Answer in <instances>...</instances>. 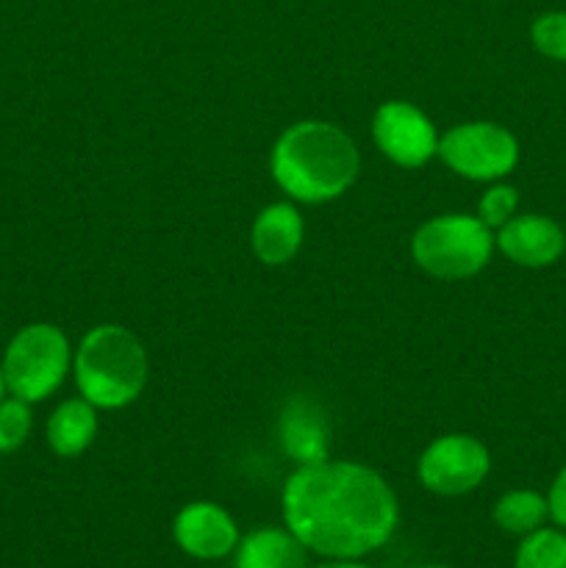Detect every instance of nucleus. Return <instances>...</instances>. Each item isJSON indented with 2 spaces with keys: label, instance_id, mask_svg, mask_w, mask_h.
<instances>
[{
  "label": "nucleus",
  "instance_id": "obj_1",
  "mask_svg": "<svg viewBox=\"0 0 566 568\" xmlns=\"http://www.w3.org/2000/svg\"><path fill=\"white\" fill-rule=\"evenodd\" d=\"M283 521L309 552L361 560L394 536L400 505L375 469L353 460L297 466L281 494Z\"/></svg>",
  "mask_w": 566,
  "mask_h": 568
},
{
  "label": "nucleus",
  "instance_id": "obj_2",
  "mask_svg": "<svg viewBox=\"0 0 566 568\" xmlns=\"http://www.w3.org/2000/svg\"><path fill=\"white\" fill-rule=\"evenodd\" d=\"M270 170L283 194L320 205L342 197L355 183L361 155L347 131L325 120H300L277 136Z\"/></svg>",
  "mask_w": 566,
  "mask_h": 568
},
{
  "label": "nucleus",
  "instance_id": "obj_3",
  "mask_svg": "<svg viewBox=\"0 0 566 568\" xmlns=\"http://www.w3.org/2000/svg\"><path fill=\"white\" fill-rule=\"evenodd\" d=\"M72 375L81 397L94 408H125L148 386V349L128 327L94 325L72 355Z\"/></svg>",
  "mask_w": 566,
  "mask_h": 568
},
{
  "label": "nucleus",
  "instance_id": "obj_4",
  "mask_svg": "<svg viewBox=\"0 0 566 568\" xmlns=\"http://www.w3.org/2000/svg\"><path fill=\"white\" fill-rule=\"evenodd\" d=\"M494 253V233L481 216L442 214L411 236V258L438 281H466L486 270Z\"/></svg>",
  "mask_w": 566,
  "mask_h": 568
},
{
  "label": "nucleus",
  "instance_id": "obj_5",
  "mask_svg": "<svg viewBox=\"0 0 566 568\" xmlns=\"http://www.w3.org/2000/svg\"><path fill=\"white\" fill-rule=\"evenodd\" d=\"M72 366V349L61 327L33 322L20 327L6 347L3 369L6 392L26 403H42L55 394Z\"/></svg>",
  "mask_w": 566,
  "mask_h": 568
},
{
  "label": "nucleus",
  "instance_id": "obj_6",
  "mask_svg": "<svg viewBox=\"0 0 566 568\" xmlns=\"http://www.w3.org/2000/svg\"><path fill=\"white\" fill-rule=\"evenodd\" d=\"M438 159L466 181L492 183L519 164V142L499 122H461L438 136Z\"/></svg>",
  "mask_w": 566,
  "mask_h": 568
},
{
  "label": "nucleus",
  "instance_id": "obj_7",
  "mask_svg": "<svg viewBox=\"0 0 566 568\" xmlns=\"http://www.w3.org/2000/svg\"><path fill=\"white\" fill-rule=\"evenodd\" d=\"M488 469H492L488 449L466 433H449L431 442L416 464L420 483L438 497H464L475 491L486 480Z\"/></svg>",
  "mask_w": 566,
  "mask_h": 568
},
{
  "label": "nucleus",
  "instance_id": "obj_8",
  "mask_svg": "<svg viewBox=\"0 0 566 568\" xmlns=\"http://www.w3.org/2000/svg\"><path fill=\"white\" fill-rule=\"evenodd\" d=\"M372 139L392 164L416 170L438 153V131L431 116L408 100H388L372 116Z\"/></svg>",
  "mask_w": 566,
  "mask_h": 568
},
{
  "label": "nucleus",
  "instance_id": "obj_9",
  "mask_svg": "<svg viewBox=\"0 0 566 568\" xmlns=\"http://www.w3.org/2000/svg\"><path fill=\"white\" fill-rule=\"evenodd\" d=\"M172 538L194 560H222L239 547L233 516L216 503H192L172 521Z\"/></svg>",
  "mask_w": 566,
  "mask_h": 568
},
{
  "label": "nucleus",
  "instance_id": "obj_10",
  "mask_svg": "<svg viewBox=\"0 0 566 568\" xmlns=\"http://www.w3.org/2000/svg\"><path fill=\"white\" fill-rule=\"evenodd\" d=\"M494 247L516 266L544 270L553 266L566 250V233L555 220L544 214L511 216L494 236Z\"/></svg>",
  "mask_w": 566,
  "mask_h": 568
},
{
  "label": "nucleus",
  "instance_id": "obj_11",
  "mask_svg": "<svg viewBox=\"0 0 566 568\" xmlns=\"http://www.w3.org/2000/svg\"><path fill=\"white\" fill-rule=\"evenodd\" d=\"M303 239V214L292 203H270L255 214L250 247L264 266H286L300 253Z\"/></svg>",
  "mask_w": 566,
  "mask_h": 568
},
{
  "label": "nucleus",
  "instance_id": "obj_12",
  "mask_svg": "<svg viewBox=\"0 0 566 568\" xmlns=\"http://www.w3.org/2000/svg\"><path fill=\"white\" fill-rule=\"evenodd\" d=\"M277 436H281L283 453L300 466L322 464L327 460V427L325 414L309 399H294L283 408L281 422H277Z\"/></svg>",
  "mask_w": 566,
  "mask_h": 568
},
{
  "label": "nucleus",
  "instance_id": "obj_13",
  "mask_svg": "<svg viewBox=\"0 0 566 568\" xmlns=\"http://www.w3.org/2000/svg\"><path fill=\"white\" fill-rule=\"evenodd\" d=\"M309 549L289 527H259L239 538L233 568H309Z\"/></svg>",
  "mask_w": 566,
  "mask_h": 568
},
{
  "label": "nucleus",
  "instance_id": "obj_14",
  "mask_svg": "<svg viewBox=\"0 0 566 568\" xmlns=\"http://www.w3.org/2000/svg\"><path fill=\"white\" fill-rule=\"evenodd\" d=\"M98 427L100 425L94 405L83 397H72L64 399L50 414L44 436H48V447L59 458H78V455H83L94 444Z\"/></svg>",
  "mask_w": 566,
  "mask_h": 568
},
{
  "label": "nucleus",
  "instance_id": "obj_15",
  "mask_svg": "<svg viewBox=\"0 0 566 568\" xmlns=\"http://www.w3.org/2000/svg\"><path fill=\"white\" fill-rule=\"evenodd\" d=\"M494 525L499 527L508 536H527V532L544 527V521L549 519V505L547 497H542L538 491L530 488H516V491L503 494V497L494 503Z\"/></svg>",
  "mask_w": 566,
  "mask_h": 568
},
{
  "label": "nucleus",
  "instance_id": "obj_16",
  "mask_svg": "<svg viewBox=\"0 0 566 568\" xmlns=\"http://www.w3.org/2000/svg\"><path fill=\"white\" fill-rule=\"evenodd\" d=\"M514 568H566V530L538 527L522 536Z\"/></svg>",
  "mask_w": 566,
  "mask_h": 568
},
{
  "label": "nucleus",
  "instance_id": "obj_17",
  "mask_svg": "<svg viewBox=\"0 0 566 568\" xmlns=\"http://www.w3.org/2000/svg\"><path fill=\"white\" fill-rule=\"evenodd\" d=\"M31 403L17 397L0 399V455L17 453L31 436Z\"/></svg>",
  "mask_w": 566,
  "mask_h": 568
},
{
  "label": "nucleus",
  "instance_id": "obj_18",
  "mask_svg": "<svg viewBox=\"0 0 566 568\" xmlns=\"http://www.w3.org/2000/svg\"><path fill=\"white\" fill-rule=\"evenodd\" d=\"M530 42L542 55L566 61V11H544L533 20Z\"/></svg>",
  "mask_w": 566,
  "mask_h": 568
},
{
  "label": "nucleus",
  "instance_id": "obj_19",
  "mask_svg": "<svg viewBox=\"0 0 566 568\" xmlns=\"http://www.w3.org/2000/svg\"><path fill=\"white\" fill-rule=\"evenodd\" d=\"M516 205H519V192L508 183H494L477 203V216L486 222L488 227H503L511 216H516Z\"/></svg>",
  "mask_w": 566,
  "mask_h": 568
},
{
  "label": "nucleus",
  "instance_id": "obj_20",
  "mask_svg": "<svg viewBox=\"0 0 566 568\" xmlns=\"http://www.w3.org/2000/svg\"><path fill=\"white\" fill-rule=\"evenodd\" d=\"M547 505H549V519H553L560 530H566V466L558 471L553 486H549Z\"/></svg>",
  "mask_w": 566,
  "mask_h": 568
},
{
  "label": "nucleus",
  "instance_id": "obj_21",
  "mask_svg": "<svg viewBox=\"0 0 566 568\" xmlns=\"http://www.w3.org/2000/svg\"><path fill=\"white\" fill-rule=\"evenodd\" d=\"M311 568H372V566L358 564V560H327V564L311 566Z\"/></svg>",
  "mask_w": 566,
  "mask_h": 568
},
{
  "label": "nucleus",
  "instance_id": "obj_22",
  "mask_svg": "<svg viewBox=\"0 0 566 568\" xmlns=\"http://www.w3.org/2000/svg\"><path fill=\"white\" fill-rule=\"evenodd\" d=\"M6 394V381H3V369H0V399H3Z\"/></svg>",
  "mask_w": 566,
  "mask_h": 568
},
{
  "label": "nucleus",
  "instance_id": "obj_23",
  "mask_svg": "<svg viewBox=\"0 0 566 568\" xmlns=\"http://www.w3.org/2000/svg\"><path fill=\"white\" fill-rule=\"evenodd\" d=\"M416 568H449V566H416Z\"/></svg>",
  "mask_w": 566,
  "mask_h": 568
}]
</instances>
